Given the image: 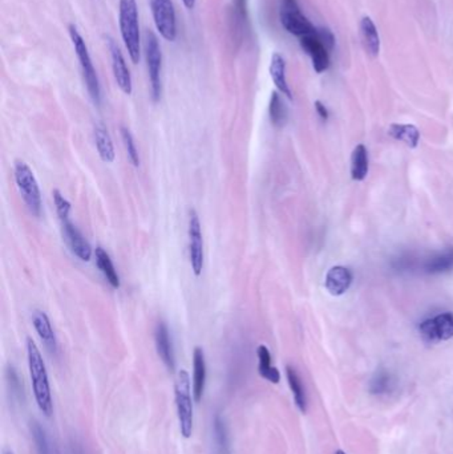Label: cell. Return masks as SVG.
<instances>
[{
    "label": "cell",
    "instance_id": "obj_1",
    "mask_svg": "<svg viewBox=\"0 0 453 454\" xmlns=\"http://www.w3.org/2000/svg\"><path fill=\"white\" fill-rule=\"evenodd\" d=\"M27 361H28L31 385H32V392L35 396L37 408L44 416L49 418L53 413V401H52L48 372L37 344L31 338L27 339Z\"/></svg>",
    "mask_w": 453,
    "mask_h": 454
},
{
    "label": "cell",
    "instance_id": "obj_2",
    "mask_svg": "<svg viewBox=\"0 0 453 454\" xmlns=\"http://www.w3.org/2000/svg\"><path fill=\"white\" fill-rule=\"evenodd\" d=\"M119 25L124 46L133 64L141 60V32L136 0H119Z\"/></svg>",
    "mask_w": 453,
    "mask_h": 454
},
{
    "label": "cell",
    "instance_id": "obj_3",
    "mask_svg": "<svg viewBox=\"0 0 453 454\" xmlns=\"http://www.w3.org/2000/svg\"><path fill=\"white\" fill-rule=\"evenodd\" d=\"M174 401L180 432L184 439H190L195 428V396L190 376L185 369L178 372L174 382Z\"/></svg>",
    "mask_w": 453,
    "mask_h": 454
},
{
    "label": "cell",
    "instance_id": "obj_4",
    "mask_svg": "<svg viewBox=\"0 0 453 454\" xmlns=\"http://www.w3.org/2000/svg\"><path fill=\"white\" fill-rule=\"evenodd\" d=\"M68 32H70V37H71V41H72V46H74V53L77 56V60H79L80 68H81V74H83V79L86 81L88 93L92 98V101L96 105H100V102H101V86H100L96 69H95L93 62H92V58H91L89 51L86 47V40H84V37L81 36V34L79 32L77 27L74 25H68Z\"/></svg>",
    "mask_w": 453,
    "mask_h": 454
},
{
    "label": "cell",
    "instance_id": "obj_5",
    "mask_svg": "<svg viewBox=\"0 0 453 454\" xmlns=\"http://www.w3.org/2000/svg\"><path fill=\"white\" fill-rule=\"evenodd\" d=\"M13 177L27 208L35 217H39L41 213V193L32 169L25 161L16 160L13 165Z\"/></svg>",
    "mask_w": 453,
    "mask_h": 454
},
{
    "label": "cell",
    "instance_id": "obj_6",
    "mask_svg": "<svg viewBox=\"0 0 453 454\" xmlns=\"http://www.w3.org/2000/svg\"><path fill=\"white\" fill-rule=\"evenodd\" d=\"M144 52L147 59V76L150 84V93L155 101H159L162 95V52L159 46V37L152 31L144 32Z\"/></svg>",
    "mask_w": 453,
    "mask_h": 454
},
{
    "label": "cell",
    "instance_id": "obj_7",
    "mask_svg": "<svg viewBox=\"0 0 453 454\" xmlns=\"http://www.w3.org/2000/svg\"><path fill=\"white\" fill-rule=\"evenodd\" d=\"M156 29L166 41L177 37V16L172 0H147Z\"/></svg>",
    "mask_w": 453,
    "mask_h": 454
},
{
    "label": "cell",
    "instance_id": "obj_8",
    "mask_svg": "<svg viewBox=\"0 0 453 454\" xmlns=\"http://www.w3.org/2000/svg\"><path fill=\"white\" fill-rule=\"evenodd\" d=\"M188 235H189V259L192 271L196 276H199L204 270L205 263V253H204V236L201 229V221L196 210L189 211V225H188Z\"/></svg>",
    "mask_w": 453,
    "mask_h": 454
},
{
    "label": "cell",
    "instance_id": "obj_9",
    "mask_svg": "<svg viewBox=\"0 0 453 454\" xmlns=\"http://www.w3.org/2000/svg\"><path fill=\"white\" fill-rule=\"evenodd\" d=\"M421 339L428 344L440 343L453 338V314L444 312L419 326Z\"/></svg>",
    "mask_w": 453,
    "mask_h": 454
},
{
    "label": "cell",
    "instance_id": "obj_10",
    "mask_svg": "<svg viewBox=\"0 0 453 454\" xmlns=\"http://www.w3.org/2000/svg\"><path fill=\"white\" fill-rule=\"evenodd\" d=\"M107 47L110 51L112 71H113V76H114L117 86L125 95H132V92H133L132 74L126 65L122 49L110 36H107Z\"/></svg>",
    "mask_w": 453,
    "mask_h": 454
},
{
    "label": "cell",
    "instance_id": "obj_11",
    "mask_svg": "<svg viewBox=\"0 0 453 454\" xmlns=\"http://www.w3.org/2000/svg\"><path fill=\"white\" fill-rule=\"evenodd\" d=\"M280 18H281L283 28L294 36H307L317 31V27H314V25L302 13L299 6H293V7L282 6Z\"/></svg>",
    "mask_w": 453,
    "mask_h": 454
},
{
    "label": "cell",
    "instance_id": "obj_12",
    "mask_svg": "<svg viewBox=\"0 0 453 454\" xmlns=\"http://www.w3.org/2000/svg\"><path fill=\"white\" fill-rule=\"evenodd\" d=\"M301 47L311 58L313 67L317 74H322L330 67V51L319 39L317 31L311 35L301 37Z\"/></svg>",
    "mask_w": 453,
    "mask_h": 454
},
{
    "label": "cell",
    "instance_id": "obj_13",
    "mask_svg": "<svg viewBox=\"0 0 453 454\" xmlns=\"http://www.w3.org/2000/svg\"><path fill=\"white\" fill-rule=\"evenodd\" d=\"M62 225L64 241L72 251V254L83 262H89L95 253L89 242L86 241V236L74 226L71 220L63 222Z\"/></svg>",
    "mask_w": 453,
    "mask_h": 454
},
{
    "label": "cell",
    "instance_id": "obj_14",
    "mask_svg": "<svg viewBox=\"0 0 453 454\" xmlns=\"http://www.w3.org/2000/svg\"><path fill=\"white\" fill-rule=\"evenodd\" d=\"M155 342H156V349H157L159 359L162 360L165 367L173 372L176 368V356H174L171 332H169V328L165 321H159V324L156 326Z\"/></svg>",
    "mask_w": 453,
    "mask_h": 454
},
{
    "label": "cell",
    "instance_id": "obj_15",
    "mask_svg": "<svg viewBox=\"0 0 453 454\" xmlns=\"http://www.w3.org/2000/svg\"><path fill=\"white\" fill-rule=\"evenodd\" d=\"M32 324H34V328L37 331V336L40 338V340L44 344V347L48 349L51 354H53V355L58 354L59 344H58V339H56V335H55V331L52 328V323L49 320L48 315L44 311H40V309L34 311Z\"/></svg>",
    "mask_w": 453,
    "mask_h": 454
},
{
    "label": "cell",
    "instance_id": "obj_16",
    "mask_svg": "<svg viewBox=\"0 0 453 454\" xmlns=\"http://www.w3.org/2000/svg\"><path fill=\"white\" fill-rule=\"evenodd\" d=\"M206 360H205V354L201 347H196L193 352V396L195 401L201 403L204 393H205V387H206Z\"/></svg>",
    "mask_w": 453,
    "mask_h": 454
},
{
    "label": "cell",
    "instance_id": "obj_17",
    "mask_svg": "<svg viewBox=\"0 0 453 454\" xmlns=\"http://www.w3.org/2000/svg\"><path fill=\"white\" fill-rule=\"evenodd\" d=\"M353 283V274L343 266H335L326 275V288L331 295H343Z\"/></svg>",
    "mask_w": 453,
    "mask_h": 454
},
{
    "label": "cell",
    "instance_id": "obj_18",
    "mask_svg": "<svg viewBox=\"0 0 453 454\" xmlns=\"http://www.w3.org/2000/svg\"><path fill=\"white\" fill-rule=\"evenodd\" d=\"M269 72L271 80H273L274 86H277V89L289 100H293V93H291L290 86L287 84V79H286V62L281 53H278V52L273 53L271 60H270Z\"/></svg>",
    "mask_w": 453,
    "mask_h": 454
},
{
    "label": "cell",
    "instance_id": "obj_19",
    "mask_svg": "<svg viewBox=\"0 0 453 454\" xmlns=\"http://www.w3.org/2000/svg\"><path fill=\"white\" fill-rule=\"evenodd\" d=\"M213 448L214 454H230V434L226 420L217 413L213 418Z\"/></svg>",
    "mask_w": 453,
    "mask_h": 454
},
{
    "label": "cell",
    "instance_id": "obj_20",
    "mask_svg": "<svg viewBox=\"0 0 453 454\" xmlns=\"http://www.w3.org/2000/svg\"><path fill=\"white\" fill-rule=\"evenodd\" d=\"M95 258H96V265H98V270L101 271V274L104 275V278L107 279V282L110 283V287L114 290H119L122 286V281H120V275L116 270L112 259H110V254L101 247L98 246L95 250Z\"/></svg>",
    "mask_w": 453,
    "mask_h": 454
},
{
    "label": "cell",
    "instance_id": "obj_21",
    "mask_svg": "<svg viewBox=\"0 0 453 454\" xmlns=\"http://www.w3.org/2000/svg\"><path fill=\"white\" fill-rule=\"evenodd\" d=\"M93 135H95V142H96L100 159L105 163H112L116 159V153H114L113 141L105 125L103 123H96L93 129Z\"/></svg>",
    "mask_w": 453,
    "mask_h": 454
},
{
    "label": "cell",
    "instance_id": "obj_22",
    "mask_svg": "<svg viewBox=\"0 0 453 454\" xmlns=\"http://www.w3.org/2000/svg\"><path fill=\"white\" fill-rule=\"evenodd\" d=\"M360 35L365 49L372 58H376L380 52L379 32L369 16H365L360 22Z\"/></svg>",
    "mask_w": 453,
    "mask_h": 454
},
{
    "label": "cell",
    "instance_id": "obj_23",
    "mask_svg": "<svg viewBox=\"0 0 453 454\" xmlns=\"http://www.w3.org/2000/svg\"><path fill=\"white\" fill-rule=\"evenodd\" d=\"M258 373L262 379L270 381L271 384H278L281 381V373L271 363V354L266 345H259L257 348Z\"/></svg>",
    "mask_w": 453,
    "mask_h": 454
},
{
    "label": "cell",
    "instance_id": "obj_24",
    "mask_svg": "<svg viewBox=\"0 0 453 454\" xmlns=\"http://www.w3.org/2000/svg\"><path fill=\"white\" fill-rule=\"evenodd\" d=\"M286 378H287L289 387H290V389H291V392H293V396H294L295 406H298V409H299L302 413H306V391H305V387H303V382H302L301 376L298 375V372H296V369H295L294 367L287 366V367H286Z\"/></svg>",
    "mask_w": 453,
    "mask_h": 454
},
{
    "label": "cell",
    "instance_id": "obj_25",
    "mask_svg": "<svg viewBox=\"0 0 453 454\" xmlns=\"http://www.w3.org/2000/svg\"><path fill=\"white\" fill-rule=\"evenodd\" d=\"M388 135L396 141L405 142L407 147H416L420 140V132L415 125L408 123H392Z\"/></svg>",
    "mask_w": 453,
    "mask_h": 454
},
{
    "label": "cell",
    "instance_id": "obj_26",
    "mask_svg": "<svg viewBox=\"0 0 453 454\" xmlns=\"http://www.w3.org/2000/svg\"><path fill=\"white\" fill-rule=\"evenodd\" d=\"M371 394L383 396L388 394L395 389V378L386 369H379L374 373L368 387Z\"/></svg>",
    "mask_w": 453,
    "mask_h": 454
},
{
    "label": "cell",
    "instance_id": "obj_27",
    "mask_svg": "<svg viewBox=\"0 0 453 454\" xmlns=\"http://www.w3.org/2000/svg\"><path fill=\"white\" fill-rule=\"evenodd\" d=\"M368 174V153L363 144L354 149L351 156V177L355 181H363Z\"/></svg>",
    "mask_w": 453,
    "mask_h": 454
},
{
    "label": "cell",
    "instance_id": "obj_28",
    "mask_svg": "<svg viewBox=\"0 0 453 454\" xmlns=\"http://www.w3.org/2000/svg\"><path fill=\"white\" fill-rule=\"evenodd\" d=\"M453 269V247L427 259L424 271L428 274H441Z\"/></svg>",
    "mask_w": 453,
    "mask_h": 454
},
{
    "label": "cell",
    "instance_id": "obj_29",
    "mask_svg": "<svg viewBox=\"0 0 453 454\" xmlns=\"http://www.w3.org/2000/svg\"><path fill=\"white\" fill-rule=\"evenodd\" d=\"M270 120L274 126L281 128L287 121V109L278 92H273L269 104Z\"/></svg>",
    "mask_w": 453,
    "mask_h": 454
},
{
    "label": "cell",
    "instance_id": "obj_30",
    "mask_svg": "<svg viewBox=\"0 0 453 454\" xmlns=\"http://www.w3.org/2000/svg\"><path fill=\"white\" fill-rule=\"evenodd\" d=\"M31 433L34 437V442H35V448H37V454H56L55 448L52 445V442L49 440L48 434L46 429L37 422H31Z\"/></svg>",
    "mask_w": 453,
    "mask_h": 454
},
{
    "label": "cell",
    "instance_id": "obj_31",
    "mask_svg": "<svg viewBox=\"0 0 453 454\" xmlns=\"http://www.w3.org/2000/svg\"><path fill=\"white\" fill-rule=\"evenodd\" d=\"M120 133H122V138H123L124 147H125V150H126V154H128V159L132 162V165L135 168H138L140 166V154H138V150H137V147H136L135 138H133V135L131 133V131L125 126H122L120 128Z\"/></svg>",
    "mask_w": 453,
    "mask_h": 454
},
{
    "label": "cell",
    "instance_id": "obj_32",
    "mask_svg": "<svg viewBox=\"0 0 453 454\" xmlns=\"http://www.w3.org/2000/svg\"><path fill=\"white\" fill-rule=\"evenodd\" d=\"M52 196H53V203H55V208H56V213L60 218V221L65 222L70 221V215H71V209H72V205L71 202L63 196L62 192L55 189L52 192Z\"/></svg>",
    "mask_w": 453,
    "mask_h": 454
},
{
    "label": "cell",
    "instance_id": "obj_33",
    "mask_svg": "<svg viewBox=\"0 0 453 454\" xmlns=\"http://www.w3.org/2000/svg\"><path fill=\"white\" fill-rule=\"evenodd\" d=\"M234 23L237 27H244L247 20V0H233Z\"/></svg>",
    "mask_w": 453,
    "mask_h": 454
},
{
    "label": "cell",
    "instance_id": "obj_34",
    "mask_svg": "<svg viewBox=\"0 0 453 454\" xmlns=\"http://www.w3.org/2000/svg\"><path fill=\"white\" fill-rule=\"evenodd\" d=\"M317 34L329 51H332L335 47V36L330 29L329 28H317Z\"/></svg>",
    "mask_w": 453,
    "mask_h": 454
},
{
    "label": "cell",
    "instance_id": "obj_35",
    "mask_svg": "<svg viewBox=\"0 0 453 454\" xmlns=\"http://www.w3.org/2000/svg\"><path fill=\"white\" fill-rule=\"evenodd\" d=\"M315 109L318 112L319 117L322 120L326 121L329 119V111H327V108L320 101H315Z\"/></svg>",
    "mask_w": 453,
    "mask_h": 454
},
{
    "label": "cell",
    "instance_id": "obj_36",
    "mask_svg": "<svg viewBox=\"0 0 453 454\" xmlns=\"http://www.w3.org/2000/svg\"><path fill=\"white\" fill-rule=\"evenodd\" d=\"M183 3L188 10H193L196 6V0H183Z\"/></svg>",
    "mask_w": 453,
    "mask_h": 454
},
{
    "label": "cell",
    "instance_id": "obj_37",
    "mask_svg": "<svg viewBox=\"0 0 453 454\" xmlns=\"http://www.w3.org/2000/svg\"><path fill=\"white\" fill-rule=\"evenodd\" d=\"M283 6L293 7V6H298V3H296V0H283Z\"/></svg>",
    "mask_w": 453,
    "mask_h": 454
},
{
    "label": "cell",
    "instance_id": "obj_38",
    "mask_svg": "<svg viewBox=\"0 0 453 454\" xmlns=\"http://www.w3.org/2000/svg\"><path fill=\"white\" fill-rule=\"evenodd\" d=\"M335 454H346V453H344L343 450H338V452H336V453Z\"/></svg>",
    "mask_w": 453,
    "mask_h": 454
},
{
    "label": "cell",
    "instance_id": "obj_39",
    "mask_svg": "<svg viewBox=\"0 0 453 454\" xmlns=\"http://www.w3.org/2000/svg\"><path fill=\"white\" fill-rule=\"evenodd\" d=\"M4 454H13V452H10V450H7V452H4Z\"/></svg>",
    "mask_w": 453,
    "mask_h": 454
}]
</instances>
